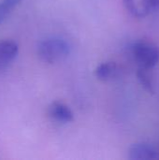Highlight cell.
<instances>
[{"label":"cell","instance_id":"obj_7","mask_svg":"<svg viewBox=\"0 0 159 160\" xmlns=\"http://www.w3.org/2000/svg\"><path fill=\"white\" fill-rule=\"evenodd\" d=\"M117 72V67L112 62H105L100 64L95 70V74L97 79L101 81H108L115 76Z\"/></svg>","mask_w":159,"mask_h":160},{"label":"cell","instance_id":"obj_9","mask_svg":"<svg viewBox=\"0 0 159 160\" xmlns=\"http://www.w3.org/2000/svg\"><path fill=\"white\" fill-rule=\"evenodd\" d=\"M20 1L21 0H0V23L20 3Z\"/></svg>","mask_w":159,"mask_h":160},{"label":"cell","instance_id":"obj_5","mask_svg":"<svg viewBox=\"0 0 159 160\" xmlns=\"http://www.w3.org/2000/svg\"><path fill=\"white\" fill-rule=\"evenodd\" d=\"M49 113L52 119L61 123H69L74 119L71 110L61 102H53L50 106Z\"/></svg>","mask_w":159,"mask_h":160},{"label":"cell","instance_id":"obj_6","mask_svg":"<svg viewBox=\"0 0 159 160\" xmlns=\"http://www.w3.org/2000/svg\"><path fill=\"white\" fill-rule=\"evenodd\" d=\"M127 8L136 17H144L152 12L151 0H124Z\"/></svg>","mask_w":159,"mask_h":160},{"label":"cell","instance_id":"obj_1","mask_svg":"<svg viewBox=\"0 0 159 160\" xmlns=\"http://www.w3.org/2000/svg\"><path fill=\"white\" fill-rule=\"evenodd\" d=\"M70 51L68 43L59 38H50L37 45V54L44 62L52 64L66 58Z\"/></svg>","mask_w":159,"mask_h":160},{"label":"cell","instance_id":"obj_10","mask_svg":"<svg viewBox=\"0 0 159 160\" xmlns=\"http://www.w3.org/2000/svg\"><path fill=\"white\" fill-rule=\"evenodd\" d=\"M152 4V11L158 10L159 9V0H151Z\"/></svg>","mask_w":159,"mask_h":160},{"label":"cell","instance_id":"obj_3","mask_svg":"<svg viewBox=\"0 0 159 160\" xmlns=\"http://www.w3.org/2000/svg\"><path fill=\"white\" fill-rule=\"evenodd\" d=\"M128 157L130 159H155L158 158V153L150 144L147 143H136L133 144L128 151Z\"/></svg>","mask_w":159,"mask_h":160},{"label":"cell","instance_id":"obj_4","mask_svg":"<svg viewBox=\"0 0 159 160\" xmlns=\"http://www.w3.org/2000/svg\"><path fill=\"white\" fill-rule=\"evenodd\" d=\"M18 44L13 40H0V68L7 67L18 53Z\"/></svg>","mask_w":159,"mask_h":160},{"label":"cell","instance_id":"obj_2","mask_svg":"<svg viewBox=\"0 0 159 160\" xmlns=\"http://www.w3.org/2000/svg\"><path fill=\"white\" fill-rule=\"evenodd\" d=\"M133 55L140 68L152 69L159 61V47L148 41H138L132 48Z\"/></svg>","mask_w":159,"mask_h":160},{"label":"cell","instance_id":"obj_8","mask_svg":"<svg viewBox=\"0 0 159 160\" xmlns=\"http://www.w3.org/2000/svg\"><path fill=\"white\" fill-rule=\"evenodd\" d=\"M151 69L149 68H140L138 69L137 72V77L141 82V84L142 85V87L150 92V93H154V88H153V82H152V75H151Z\"/></svg>","mask_w":159,"mask_h":160}]
</instances>
